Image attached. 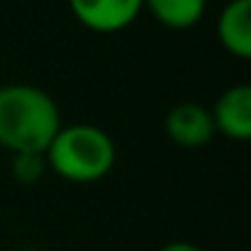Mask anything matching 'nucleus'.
I'll use <instances>...</instances> for the list:
<instances>
[{"instance_id": "nucleus-1", "label": "nucleus", "mask_w": 251, "mask_h": 251, "mask_svg": "<svg viewBox=\"0 0 251 251\" xmlns=\"http://www.w3.org/2000/svg\"><path fill=\"white\" fill-rule=\"evenodd\" d=\"M62 128L54 99L30 84L0 86V146L18 153H47Z\"/></svg>"}, {"instance_id": "nucleus-2", "label": "nucleus", "mask_w": 251, "mask_h": 251, "mask_svg": "<svg viewBox=\"0 0 251 251\" xmlns=\"http://www.w3.org/2000/svg\"><path fill=\"white\" fill-rule=\"evenodd\" d=\"M45 158L47 168H52L62 180L84 185L96 182L111 173L116 163V146L106 131L89 123H79L59 128Z\"/></svg>"}, {"instance_id": "nucleus-3", "label": "nucleus", "mask_w": 251, "mask_h": 251, "mask_svg": "<svg viewBox=\"0 0 251 251\" xmlns=\"http://www.w3.org/2000/svg\"><path fill=\"white\" fill-rule=\"evenodd\" d=\"M74 18L94 32L126 30L143 10V0H69Z\"/></svg>"}, {"instance_id": "nucleus-4", "label": "nucleus", "mask_w": 251, "mask_h": 251, "mask_svg": "<svg viewBox=\"0 0 251 251\" xmlns=\"http://www.w3.org/2000/svg\"><path fill=\"white\" fill-rule=\"evenodd\" d=\"M212 111L200 103H177L165 116V136L182 148H202L214 138Z\"/></svg>"}, {"instance_id": "nucleus-5", "label": "nucleus", "mask_w": 251, "mask_h": 251, "mask_svg": "<svg viewBox=\"0 0 251 251\" xmlns=\"http://www.w3.org/2000/svg\"><path fill=\"white\" fill-rule=\"evenodd\" d=\"M212 121L217 133H224L231 141H249L251 138V86L239 84L226 89L212 111Z\"/></svg>"}, {"instance_id": "nucleus-6", "label": "nucleus", "mask_w": 251, "mask_h": 251, "mask_svg": "<svg viewBox=\"0 0 251 251\" xmlns=\"http://www.w3.org/2000/svg\"><path fill=\"white\" fill-rule=\"evenodd\" d=\"M217 35L229 54L239 59L251 57V0H231L224 5Z\"/></svg>"}, {"instance_id": "nucleus-7", "label": "nucleus", "mask_w": 251, "mask_h": 251, "mask_svg": "<svg viewBox=\"0 0 251 251\" xmlns=\"http://www.w3.org/2000/svg\"><path fill=\"white\" fill-rule=\"evenodd\" d=\"M204 3L207 0H143V5L173 30L195 27L204 15Z\"/></svg>"}, {"instance_id": "nucleus-8", "label": "nucleus", "mask_w": 251, "mask_h": 251, "mask_svg": "<svg viewBox=\"0 0 251 251\" xmlns=\"http://www.w3.org/2000/svg\"><path fill=\"white\" fill-rule=\"evenodd\" d=\"M47 170V158L42 153H18L13 155V163H10V173L15 180L30 185V182H37Z\"/></svg>"}, {"instance_id": "nucleus-9", "label": "nucleus", "mask_w": 251, "mask_h": 251, "mask_svg": "<svg viewBox=\"0 0 251 251\" xmlns=\"http://www.w3.org/2000/svg\"><path fill=\"white\" fill-rule=\"evenodd\" d=\"M160 251H200L195 244H187V241H173L168 246H163Z\"/></svg>"}]
</instances>
